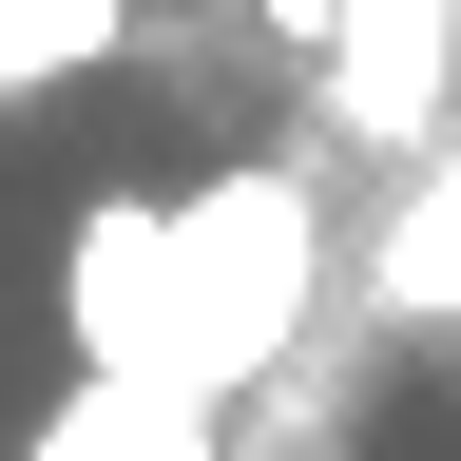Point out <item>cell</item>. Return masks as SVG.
I'll return each mask as SVG.
<instances>
[{
    "label": "cell",
    "mask_w": 461,
    "mask_h": 461,
    "mask_svg": "<svg viewBox=\"0 0 461 461\" xmlns=\"http://www.w3.org/2000/svg\"><path fill=\"white\" fill-rule=\"evenodd\" d=\"M327 308H346V288H327V135L230 154V173H193V193H173V346H154V384L250 403Z\"/></svg>",
    "instance_id": "obj_1"
},
{
    "label": "cell",
    "mask_w": 461,
    "mask_h": 461,
    "mask_svg": "<svg viewBox=\"0 0 461 461\" xmlns=\"http://www.w3.org/2000/svg\"><path fill=\"white\" fill-rule=\"evenodd\" d=\"M308 135L423 173V154L461 135V0H327V39H308Z\"/></svg>",
    "instance_id": "obj_2"
},
{
    "label": "cell",
    "mask_w": 461,
    "mask_h": 461,
    "mask_svg": "<svg viewBox=\"0 0 461 461\" xmlns=\"http://www.w3.org/2000/svg\"><path fill=\"white\" fill-rule=\"evenodd\" d=\"M58 346L154 384V346H173V193H96L58 230Z\"/></svg>",
    "instance_id": "obj_3"
},
{
    "label": "cell",
    "mask_w": 461,
    "mask_h": 461,
    "mask_svg": "<svg viewBox=\"0 0 461 461\" xmlns=\"http://www.w3.org/2000/svg\"><path fill=\"white\" fill-rule=\"evenodd\" d=\"M346 308H366L384 346H423V327H461V135L384 193V230H366V269H346Z\"/></svg>",
    "instance_id": "obj_4"
},
{
    "label": "cell",
    "mask_w": 461,
    "mask_h": 461,
    "mask_svg": "<svg viewBox=\"0 0 461 461\" xmlns=\"http://www.w3.org/2000/svg\"><path fill=\"white\" fill-rule=\"evenodd\" d=\"M20 461H230V403H193V384H135V366H77L39 403V442Z\"/></svg>",
    "instance_id": "obj_5"
},
{
    "label": "cell",
    "mask_w": 461,
    "mask_h": 461,
    "mask_svg": "<svg viewBox=\"0 0 461 461\" xmlns=\"http://www.w3.org/2000/svg\"><path fill=\"white\" fill-rule=\"evenodd\" d=\"M96 58H135V0H0V115H20V96H77Z\"/></svg>",
    "instance_id": "obj_6"
}]
</instances>
